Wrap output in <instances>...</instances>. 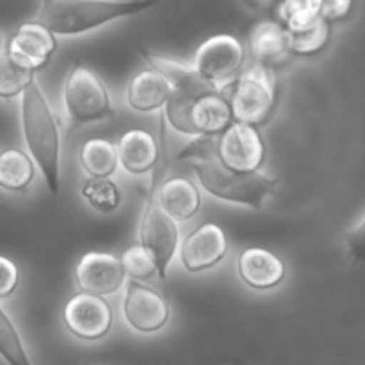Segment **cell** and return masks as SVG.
Wrapping results in <instances>:
<instances>
[{"label":"cell","instance_id":"17","mask_svg":"<svg viewBox=\"0 0 365 365\" xmlns=\"http://www.w3.org/2000/svg\"><path fill=\"white\" fill-rule=\"evenodd\" d=\"M237 273L248 287L269 291L285 278L284 260L266 248H248L239 255Z\"/></svg>","mask_w":365,"mask_h":365},{"label":"cell","instance_id":"2","mask_svg":"<svg viewBox=\"0 0 365 365\" xmlns=\"http://www.w3.org/2000/svg\"><path fill=\"white\" fill-rule=\"evenodd\" d=\"M159 0H41L34 21L53 36H77L152 9Z\"/></svg>","mask_w":365,"mask_h":365},{"label":"cell","instance_id":"12","mask_svg":"<svg viewBox=\"0 0 365 365\" xmlns=\"http://www.w3.org/2000/svg\"><path fill=\"white\" fill-rule=\"evenodd\" d=\"M125 271L120 257L107 252H88L75 267V282L81 292L93 296H110L123 287Z\"/></svg>","mask_w":365,"mask_h":365},{"label":"cell","instance_id":"29","mask_svg":"<svg viewBox=\"0 0 365 365\" xmlns=\"http://www.w3.org/2000/svg\"><path fill=\"white\" fill-rule=\"evenodd\" d=\"M18 280H20V273L13 260L7 257L0 255V298H7L16 289Z\"/></svg>","mask_w":365,"mask_h":365},{"label":"cell","instance_id":"15","mask_svg":"<svg viewBox=\"0 0 365 365\" xmlns=\"http://www.w3.org/2000/svg\"><path fill=\"white\" fill-rule=\"evenodd\" d=\"M56 48L57 41L52 32L46 31L38 21H27L11 36L6 53L18 66L36 73L48 64Z\"/></svg>","mask_w":365,"mask_h":365},{"label":"cell","instance_id":"33","mask_svg":"<svg viewBox=\"0 0 365 365\" xmlns=\"http://www.w3.org/2000/svg\"><path fill=\"white\" fill-rule=\"evenodd\" d=\"M257 2H260V4H269V2H274V0H257Z\"/></svg>","mask_w":365,"mask_h":365},{"label":"cell","instance_id":"25","mask_svg":"<svg viewBox=\"0 0 365 365\" xmlns=\"http://www.w3.org/2000/svg\"><path fill=\"white\" fill-rule=\"evenodd\" d=\"M0 356L7 365H32L16 327L0 307Z\"/></svg>","mask_w":365,"mask_h":365},{"label":"cell","instance_id":"18","mask_svg":"<svg viewBox=\"0 0 365 365\" xmlns=\"http://www.w3.org/2000/svg\"><path fill=\"white\" fill-rule=\"evenodd\" d=\"M118 164L130 175H145L155 168L160 153V141H157L145 128H130L116 145Z\"/></svg>","mask_w":365,"mask_h":365},{"label":"cell","instance_id":"11","mask_svg":"<svg viewBox=\"0 0 365 365\" xmlns=\"http://www.w3.org/2000/svg\"><path fill=\"white\" fill-rule=\"evenodd\" d=\"M63 319L75 337L98 341L109 334L114 314L106 298L77 292L68 299L63 310Z\"/></svg>","mask_w":365,"mask_h":365},{"label":"cell","instance_id":"23","mask_svg":"<svg viewBox=\"0 0 365 365\" xmlns=\"http://www.w3.org/2000/svg\"><path fill=\"white\" fill-rule=\"evenodd\" d=\"M330 24L323 18H317L299 31L287 32V45L292 56H316L330 41Z\"/></svg>","mask_w":365,"mask_h":365},{"label":"cell","instance_id":"3","mask_svg":"<svg viewBox=\"0 0 365 365\" xmlns=\"http://www.w3.org/2000/svg\"><path fill=\"white\" fill-rule=\"evenodd\" d=\"M21 127L29 157L39 168L52 195L59 192L61 135L38 78L21 93Z\"/></svg>","mask_w":365,"mask_h":365},{"label":"cell","instance_id":"14","mask_svg":"<svg viewBox=\"0 0 365 365\" xmlns=\"http://www.w3.org/2000/svg\"><path fill=\"white\" fill-rule=\"evenodd\" d=\"M228 237L216 223H203L182 241L180 262L189 273L210 269L227 257Z\"/></svg>","mask_w":365,"mask_h":365},{"label":"cell","instance_id":"32","mask_svg":"<svg viewBox=\"0 0 365 365\" xmlns=\"http://www.w3.org/2000/svg\"><path fill=\"white\" fill-rule=\"evenodd\" d=\"M2 41H4V34H2V29H0V53H2Z\"/></svg>","mask_w":365,"mask_h":365},{"label":"cell","instance_id":"28","mask_svg":"<svg viewBox=\"0 0 365 365\" xmlns=\"http://www.w3.org/2000/svg\"><path fill=\"white\" fill-rule=\"evenodd\" d=\"M120 260L125 277L130 278L132 282H146L157 274L155 260L141 245L130 246Z\"/></svg>","mask_w":365,"mask_h":365},{"label":"cell","instance_id":"16","mask_svg":"<svg viewBox=\"0 0 365 365\" xmlns=\"http://www.w3.org/2000/svg\"><path fill=\"white\" fill-rule=\"evenodd\" d=\"M155 171L152 178L153 191L164 212L177 223L191 220L202 205L198 185L185 177H170L160 180V171Z\"/></svg>","mask_w":365,"mask_h":365},{"label":"cell","instance_id":"31","mask_svg":"<svg viewBox=\"0 0 365 365\" xmlns=\"http://www.w3.org/2000/svg\"><path fill=\"white\" fill-rule=\"evenodd\" d=\"M349 252L356 259H362L364 255V217H360L359 225L349 232Z\"/></svg>","mask_w":365,"mask_h":365},{"label":"cell","instance_id":"10","mask_svg":"<svg viewBox=\"0 0 365 365\" xmlns=\"http://www.w3.org/2000/svg\"><path fill=\"white\" fill-rule=\"evenodd\" d=\"M123 316L132 330L139 334H155L170 321L171 307L155 289L130 280L125 289Z\"/></svg>","mask_w":365,"mask_h":365},{"label":"cell","instance_id":"26","mask_svg":"<svg viewBox=\"0 0 365 365\" xmlns=\"http://www.w3.org/2000/svg\"><path fill=\"white\" fill-rule=\"evenodd\" d=\"M278 14L285 31H299L321 16V0H284Z\"/></svg>","mask_w":365,"mask_h":365},{"label":"cell","instance_id":"9","mask_svg":"<svg viewBox=\"0 0 365 365\" xmlns=\"http://www.w3.org/2000/svg\"><path fill=\"white\" fill-rule=\"evenodd\" d=\"M216 157L225 168L239 173H253L266 160V145L252 125L232 121L216 141Z\"/></svg>","mask_w":365,"mask_h":365},{"label":"cell","instance_id":"21","mask_svg":"<svg viewBox=\"0 0 365 365\" xmlns=\"http://www.w3.org/2000/svg\"><path fill=\"white\" fill-rule=\"evenodd\" d=\"M36 177V164L27 152L6 148L0 152V187L7 191H25Z\"/></svg>","mask_w":365,"mask_h":365},{"label":"cell","instance_id":"30","mask_svg":"<svg viewBox=\"0 0 365 365\" xmlns=\"http://www.w3.org/2000/svg\"><path fill=\"white\" fill-rule=\"evenodd\" d=\"M353 0H321V18L330 21L344 20L349 14Z\"/></svg>","mask_w":365,"mask_h":365},{"label":"cell","instance_id":"4","mask_svg":"<svg viewBox=\"0 0 365 365\" xmlns=\"http://www.w3.org/2000/svg\"><path fill=\"white\" fill-rule=\"evenodd\" d=\"M64 110L71 125L95 123L114 116V106L102 78L82 63H75L63 89Z\"/></svg>","mask_w":365,"mask_h":365},{"label":"cell","instance_id":"5","mask_svg":"<svg viewBox=\"0 0 365 365\" xmlns=\"http://www.w3.org/2000/svg\"><path fill=\"white\" fill-rule=\"evenodd\" d=\"M163 116L177 132L196 138L220 135L234 121L223 93H210L191 102L170 96L164 106Z\"/></svg>","mask_w":365,"mask_h":365},{"label":"cell","instance_id":"27","mask_svg":"<svg viewBox=\"0 0 365 365\" xmlns=\"http://www.w3.org/2000/svg\"><path fill=\"white\" fill-rule=\"evenodd\" d=\"M34 78V71L18 66L6 52L0 53V98H14L21 95Z\"/></svg>","mask_w":365,"mask_h":365},{"label":"cell","instance_id":"8","mask_svg":"<svg viewBox=\"0 0 365 365\" xmlns=\"http://www.w3.org/2000/svg\"><path fill=\"white\" fill-rule=\"evenodd\" d=\"M245 46L230 34H217L205 39L198 46L192 61V68L212 84L217 91L237 81L245 64Z\"/></svg>","mask_w":365,"mask_h":365},{"label":"cell","instance_id":"7","mask_svg":"<svg viewBox=\"0 0 365 365\" xmlns=\"http://www.w3.org/2000/svg\"><path fill=\"white\" fill-rule=\"evenodd\" d=\"M178 242H180V232L178 223L171 220L163 207L159 205L155 198V191L150 189L146 196L145 209H143L141 221H139V242L146 252L155 260L157 274L160 280H164L168 274L171 260L178 252Z\"/></svg>","mask_w":365,"mask_h":365},{"label":"cell","instance_id":"24","mask_svg":"<svg viewBox=\"0 0 365 365\" xmlns=\"http://www.w3.org/2000/svg\"><path fill=\"white\" fill-rule=\"evenodd\" d=\"M81 195L91 209L102 214L114 212L121 203V192L113 178H88L82 184Z\"/></svg>","mask_w":365,"mask_h":365},{"label":"cell","instance_id":"20","mask_svg":"<svg viewBox=\"0 0 365 365\" xmlns=\"http://www.w3.org/2000/svg\"><path fill=\"white\" fill-rule=\"evenodd\" d=\"M170 84L155 70L148 68L130 78L127 86V102L138 113L160 110L170 98Z\"/></svg>","mask_w":365,"mask_h":365},{"label":"cell","instance_id":"13","mask_svg":"<svg viewBox=\"0 0 365 365\" xmlns=\"http://www.w3.org/2000/svg\"><path fill=\"white\" fill-rule=\"evenodd\" d=\"M139 53H141L143 59L148 63V66L152 68V70H155L157 73H160L166 78L171 89V98L191 102V100L210 95V93H221L217 91L212 84H209V82L192 68V64L173 59V57L153 52V50L148 48H139Z\"/></svg>","mask_w":365,"mask_h":365},{"label":"cell","instance_id":"6","mask_svg":"<svg viewBox=\"0 0 365 365\" xmlns=\"http://www.w3.org/2000/svg\"><path fill=\"white\" fill-rule=\"evenodd\" d=\"M277 96L278 86L274 71L255 63L239 73L237 81L234 82V91L227 100L234 121L259 127L269 120L277 106Z\"/></svg>","mask_w":365,"mask_h":365},{"label":"cell","instance_id":"1","mask_svg":"<svg viewBox=\"0 0 365 365\" xmlns=\"http://www.w3.org/2000/svg\"><path fill=\"white\" fill-rule=\"evenodd\" d=\"M180 157L192 160V168L202 187L223 202L259 210L278 185V178L267 177L260 171L239 173L225 168L217 160L216 143L210 138H198V141L191 143Z\"/></svg>","mask_w":365,"mask_h":365},{"label":"cell","instance_id":"22","mask_svg":"<svg viewBox=\"0 0 365 365\" xmlns=\"http://www.w3.org/2000/svg\"><path fill=\"white\" fill-rule=\"evenodd\" d=\"M81 166L89 178H110L118 168L116 145L109 139H88L81 148Z\"/></svg>","mask_w":365,"mask_h":365},{"label":"cell","instance_id":"19","mask_svg":"<svg viewBox=\"0 0 365 365\" xmlns=\"http://www.w3.org/2000/svg\"><path fill=\"white\" fill-rule=\"evenodd\" d=\"M250 50L257 64L277 70L292 56L287 45V31L277 21H260L250 34Z\"/></svg>","mask_w":365,"mask_h":365}]
</instances>
